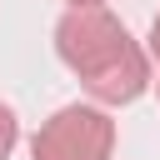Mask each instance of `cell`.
Instances as JSON below:
<instances>
[{"label":"cell","instance_id":"6da1fadb","mask_svg":"<svg viewBox=\"0 0 160 160\" xmlns=\"http://www.w3.org/2000/svg\"><path fill=\"white\" fill-rule=\"evenodd\" d=\"M55 55L75 70V80L100 110L130 105L150 90V50H140L105 5L65 10L55 20Z\"/></svg>","mask_w":160,"mask_h":160},{"label":"cell","instance_id":"8992f818","mask_svg":"<svg viewBox=\"0 0 160 160\" xmlns=\"http://www.w3.org/2000/svg\"><path fill=\"white\" fill-rule=\"evenodd\" d=\"M155 90H160V80H155Z\"/></svg>","mask_w":160,"mask_h":160},{"label":"cell","instance_id":"5b68a950","mask_svg":"<svg viewBox=\"0 0 160 160\" xmlns=\"http://www.w3.org/2000/svg\"><path fill=\"white\" fill-rule=\"evenodd\" d=\"M70 10H90V5H105V0H65Z\"/></svg>","mask_w":160,"mask_h":160},{"label":"cell","instance_id":"277c9868","mask_svg":"<svg viewBox=\"0 0 160 160\" xmlns=\"http://www.w3.org/2000/svg\"><path fill=\"white\" fill-rule=\"evenodd\" d=\"M150 60H160V15H155V25H150Z\"/></svg>","mask_w":160,"mask_h":160},{"label":"cell","instance_id":"3957f363","mask_svg":"<svg viewBox=\"0 0 160 160\" xmlns=\"http://www.w3.org/2000/svg\"><path fill=\"white\" fill-rule=\"evenodd\" d=\"M15 145H20V120H15V110L0 100V160H10Z\"/></svg>","mask_w":160,"mask_h":160},{"label":"cell","instance_id":"7a4b0ae2","mask_svg":"<svg viewBox=\"0 0 160 160\" xmlns=\"http://www.w3.org/2000/svg\"><path fill=\"white\" fill-rule=\"evenodd\" d=\"M115 120L100 105H60L30 140V160H110Z\"/></svg>","mask_w":160,"mask_h":160}]
</instances>
